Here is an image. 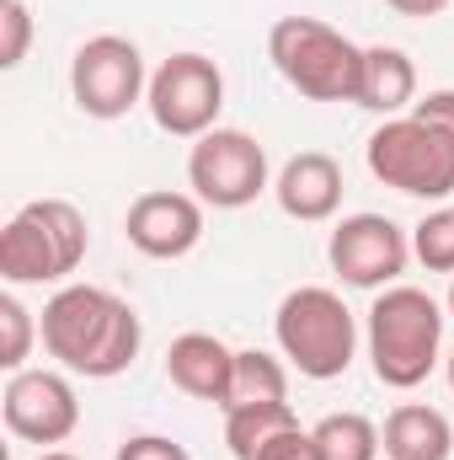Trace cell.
I'll list each match as a JSON object with an SVG mask.
<instances>
[{
	"label": "cell",
	"instance_id": "ac0fdd59",
	"mask_svg": "<svg viewBox=\"0 0 454 460\" xmlns=\"http://www.w3.org/2000/svg\"><path fill=\"white\" fill-rule=\"evenodd\" d=\"M246 402H289V375L262 348H240L235 353V380H230L225 407H246Z\"/></svg>",
	"mask_w": 454,
	"mask_h": 460
},
{
	"label": "cell",
	"instance_id": "e0dca14e",
	"mask_svg": "<svg viewBox=\"0 0 454 460\" xmlns=\"http://www.w3.org/2000/svg\"><path fill=\"white\" fill-rule=\"evenodd\" d=\"M294 407L289 402H246V407H225V445L235 460H257L267 439H278L284 429H294Z\"/></svg>",
	"mask_w": 454,
	"mask_h": 460
},
{
	"label": "cell",
	"instance_id": "603a6c76",
	"mask_svg": "<svg viewBox=\"0 0 454 460\" xmlns=\"http://www.w3.org/2000/svg\"><path fill=\"white\" fill-rule=\"evenodd\" d=\"M257 460H321V445H316V434L310 429H284L278 439H267L262 450H257Z\"/></svg>",
	"mask_w": 454,
	"mask_h": 460
},
{
	"label": "cell",
	"instance_id": "7a4b0ae2",
	"mask_svg": "<svg viewBox=\"0 0 454 460\" xmlns=\"http://www.w3.org/2000/svg\"><path fill=\"white\" fill-rule=\"evenodd\" d=\"M363 338H369L374 380L390 391H412L433 375V364L444 353V311L428 289L390 284L374 295Z\"/></svg>",
	"mask_w": 454,
	"mask_h": 460
},
{
	"label": "cell",
	"instance_id": "4fadbf2b",
	"mask_svg": "<svg viewBox=\"0 0 454 460\" xmlns=\"http://www.w3.org/2000/svg\"><path fill=\"white\" fill-rule=\"evenodd\" d=\"M273 199L289 220L321 226L342 209V166L327 150H300L294 161H284V172L273 182Z\"/></svg>",
	"mask_w": 454,
	"mask_h": 460
},
{
	"label": "cell",
	"instance_id": "7c38bea8",
	"mask_svg": "<svg viewBox=\"0 0 454 460\" xmlns=\"http://www.w3.org/2000/svg\"><path fill=\"white\" fill-rule=\"evenodd\" d=\"M204 199L198 193H171V188H155V193H139L128 204V220L123 235L134 252L155 257V262H171V257H188L198 241H204Z\"/></svg>",
	"mask_w": 454,
	"mask_h": 460
},
{
	"label": "cell",
	"instance_id": "d4e9b609",
	"mask_svg": "<svg viewBox=\"0 0 454 460\" xmlns=\"http://www.w3.org/2000/svg\"><path fill=\"white\" fill-rule=\"evenodd\" d=\"M412 113L428 118V123H439L444 134H454V86H444V92H428V97H423Z\"/></svg>",
	"mask_w": 454,
	"mask_h": 460
},
{
	"label": "cell",
	"instance_id": "3957f363",
	"mask_svg": "<svg viewBox=\"0 0 454 460\" xmlns=\"http://www.w3.org/2000/svg\"><path fill=\"white\" fill-rule=\"evenodd\" d=\"M267 59L310 102H358L363 49L321 16H278L267 27Z\"/></svg>",
	"mask_w": 454,
	"mask_h": 460
},
{
	"label": "cell",
	"instance_id": "6da1fadb",
	"mask_svg": "<svg viewBox=\"0 0 454 460\" xmlns=\"http://www.w3.org/2000/svg\"><path fill=\"white\" fill-rule=\"evenodd\" d=\"M38 327H43L48 358H59V369L86 375V380L123 375L139 358V343H144L139 311L128 300H118L113 289H102V284H65L43 305Z\"/></svg>",
	"mask_w": 454,
	"mask_h": 460
},
{
	"label": "cell",
	"instance_id": "4316f807",
	"mask_svg": "<svg viewBox=\"0 0 454 460\" xmlns=\"http://www.w3.org/2000/svg\"><path fill=\"white\" fill-rule=\"evenodd\" d=\"M38 460H81V456H70V450H43Z\"/></svg>",
	"mask_w": 454,
	"mask_h": 460
},
{
	"label": "cell",
	"instance_id": "30bf717a",
	"mask_svg": "<svg viewBox=\"0 0 454 460\" xmlns=\"http://www.w3.org/2000/svg\"><path fill=\"white\" fill-rule=\"evenodd\" d=\"M332 273L353 289H390L406 262H412V235L396 226L390 215H347L337 230H332Z\"/></svg>",
	"mask_w": 454,
	"mask_h": 460
},
{
	"label": "cell",
	"instance_id": "44dd1931",
	"mask_svg": "<svg viewBox=\"0 0 454 460\" xmlns=\"http://www.w3.org/2000/svg\"><path fill=\"white\" fill-rule=\"evenodd\" d=\"M43 327L32 322V311L16 300V295H0V369H27V353H32V338Z\"/></svg>",
	"mask_w": 454,
	"mask_h": 460
},
{
	"label": "cell",
	"instance_id": "ba28073f",
	"mask_svg": "<svg viewBox=\"0 0 454 460\" xmlns=\"http://www.w3.org/2000/svg\"><path fill=\"white\" fill-rule=\"evenodd\" d=\"M144 108H150L161 134H171V139H204L209 128H220L225 75H220V65L209 54H171L150 75Z\"/></svg>",
	"mask_w": 454,
	"mask_h": 460
},
{
	"label": "cell",
	"instance_id": "ffe728a7",
	"mask_svg": "<svg viewBox=\"0 0 454 460\" xmlns=\"http://www.w3.org/2000/svg\"><path fill=\"white\" fill-rule=\"evenodd\" d=\"M412 257L428 273H454V209H433L412 226Z\"/></svg>",
	"mask_w": 454,
	"mask_h": 460
},
{
	"label": "cell",
	"instance_id": "8fae6325",
	"mask_svg": "<svg viewBox=\"0 0 454 460\" xmlns=\"http://www.w3.org/2000/svg\"><path fill=\"white\" fill-rule=\"evenodd\" d=\"M0 412H5V429L27 445H65L75 429H81V402H75V385L59 375V369H16L5 380V396H0Z\"/></svg>",
	"mask_w": 454,
	"mask_h": 460
},
{
	"label": "cell",
	"instance_id": "484cf974",
	"mask_svg": "<svg viewBox=\"0 0 454 460\" xmlns=\"http://www.w3.org/2000/svg\"><path fill=\"white\" fill-rule=\"evenodd\" d=\"M390 11H401V16H439V11H450V0H385Z\"/></svg>",
	"mask_w": 454,
	"mask_h": 460
},
{
	"label": "cell",
	"instance_id": "9c48e42d",
	"mask_svg": "<svg viewBox=\"0 0 454 460\" xmlns=\"http://www.w3.org/2000/svg\"><path fill=\"white\" fill-rule=\"evenodd\" d=\"M188 188L209 209H246L267 193V150L246 128H209L188 150Z\"/></svg>",
	"mask_w": 454,
	"mask_h": 460
},
{
	"label": "cell",
	"instance_id": "9a60e30c",
	"mask_svg": "<svg viewBox=\"0 0 454 460\" xmlns=\"http://www.w3.org/2000/svg\"><path fill=\"white\" fill-rule=\"evenodd\" d=\"M358 108L385 118H401L417 108V65L406 49L374 43L363 49V86H358Z\"/></svg>",
	"mask_w": 454,
	"mask_h": 460
},
{
	"label": "cell",
	"instance_id": "7402d4cb",
	"mask_svg": "<svg viewBox=\"0 0 454 460\" xmlns=\"http://www.w3.org/2000/svg\"><path fill=\"white\" fill-rule=\"evenodd\" d=\"M27 43H32V11H27V0H5V11H0V70H16L27 59Z\"/></svg>",
	"mask_w": 454,
	"mask_h": 460
},
{
	"label": "cell",
	"instance_id": "d6986e66",
	"mask_svg": "<svg viewBox=\"0 0 454 460\" xmlns=\"http://www.w3.org/2000/svg\"><path fill=\"white\" fill-rule=\"evenodd\" d=\"M310 434L321 445V460H374L385 450L380 445V429L363 412H327Z\"/></svg>",
	"mask_w": 454,
	"mask_h": 460
},
{
	"label": "cell",
	"instance_id": "277c9868",
	"mask_svg": "<svg viewBox=\"0 0 454 460\" xmlns=\"http://www.w3.org/2000/svg\"><path fill=\"white\" fill-rule=\"evenodd\" d=\"M92 230L70 199H32L0 230V279L5 284H59L86 262Z\"/></svg>",
	"mask_w": 454,
	"mask_h": 460
},
{
	"label": "cell",
	"instance_id": "5bb4252c",
	"mask_svg": "<svg viewBox=\"0 0 454 460\" xmlns=\"http://www.w3.org/2000/svg\"><path fill=\"white\" fill-rule=\"evenodd\" d=\"M166 375L182 396L193 402H230V380H235V348H225L214 332H182L166 348Z\"/></svg>",
	"mask_w": 454,
	"mask_h": 460
},
{
	"label": "cell",
	"instance_id": "8992f818",
	"mask_svg": "<svg viewBox=\"0 0 454 460\" xmlns=\"http://www.w3.org/2000/svg\"><path fill=\"white\" fill-rule=\"evenodd\" d=\"M363 161L385 188L406 199H450L454 193V134H444L439 123L417 113L385 118L369 134Z\"/></svg>",
	"mask_w": 454,
	"mask_h": 460
},
{
	"label": "cell",
	"instance_id": "2e32d148",
	"mask_svg": "<svg viewBox=\"0 0 454 460\" xmlns=\"http://www.w3.org/2000/svg\"><path fill=\"white\" fill-rule=\"evenodd\" d=\"M380 445H385L390 460H450L454 456V429L439 407L401 402V407L385 418Z\"/></svg>",
	"mask_w": 454,
	"mask_h": 460
},
{
	"label": "cell",
	"instance_id": "cb8c5ba5",
	"mask_svg": "<svg viewBox=\"0 0 454 460\" xmlns=\"http://www.w3.org/2000/svg\"><path fill=\"white\" fill-rule=\"evenodd\" d=\"M118 460H193V456H188L182 445L161 439V434H134V439L118 445Z\"/></svg>",
	"mask_w": 454,
	"mask_h": 460
},
{
	"label": "cell",
	"instance_id": "f1b7e54d",
	"mask_svg": "<svg viewBox=\"0 0 454 460\" xmlns=\"http://www.w3.org/2000/svg\"><path fill=\"white\" fill-rule=\"evenodd\" d=\"M450 385H454V353H450Z\"/></svg>",
	"mask_w": 454,
	"mask_h": 460
},
{
	"label": "cell",
	"instance_id": "83f0119b",
	"mask_svg": "<svg viewBox=\"0 0 454 460\" xmlns=\"http://www.w3.org/2000/svg\"><path fill=\"white\" fill-rule=\"evenodd\" d=\"M450 316H454V284H450Z\"/></svg>",
	"mask_w": 454,
	"mask_h": 460
},
{
	"label": "cell",
	"instance_id": "5b68a950",
	"mask_svg": "<svg viewBox=\"0 0 454 460\" xmlns=\"http://www.w3.org/2000/svg\"><path fill=\"white\" fill-rule=\"evenodd\" d=\"M273 338L305 380H337L358 353V322L337 289L305 284V289L284 295V305L273 316Z\"/></svg>",
	"mask_w": 454,
	"mask_h": 460
},
{
	"label": "cell",
	"instance_id": "52a82bcc",
	"mask_svg": "<svg viewBox=\"0 0 454 460\" xmlns=\"http://www.w3.org/2000/svg\"><path fill=\"white\" fill-rule=\"evenodd\" d=\"M150 92V75H144V54L139 43L118 38V32H97L75 49L70 59V97L75 108L97 123H113L128 108H139Z\"/></svg>",
	"mask_w": 454,
	"mask_h": 460
}]
</instances>
